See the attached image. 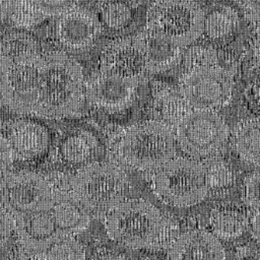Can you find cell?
<instances>
[{"instance_id":"1","label":"cell","mask_w":260,"mask_h":260,"mask_svg":"<svg viewBox=\"0 0 260 260\" xmlns=\"http://www.w3.org/2000/svg\"><path fill=\"white\" fill-rule=\"evenodd\" d=\"M84 98L85 80L80 64L62 50L43 55L34 116H73Z\"/></svg>"},{"instance_id":"18","label":"cell","mask_w":260,"mask_h":260,"mask_svg":"<svg viewBox=\"0 0 260 260\" xmlns=\"http://www.w3.org/2000/svg\"><path fill=\"white\" fill-rule=\"evenodd\" d=\"M232 146L245 161L260 167V117L240 121L232 132Z\"/></svg>"},{"instance_id":"3","label":"cell","mask_w":260,"mask_h":260,"mask_svg":"<svg viewBox=\"0 0 260 260\" xmlns=\"http://www.w3.org/2000/svg\"><path fill=\"white\" fill-rule=\"evenodd\" d=\"M162 226L159 210L143 199L123 200L105 217L108 236L114 242L131 249L151 246L158 239Z\"/></svg>"},{"instance_id":"24","label":"cell","mask_w":260,"mask_h":260,"mask_svg":"<svg viewBox=\"0 0 260 260\" xmlns=\"http://www.w3.org/2000/svg\"><path fill=\"white\" fill-rule=\"evenodd\" d=\"M14 26L29 29L47 17L41 12L36 0H9L8 15Z\"/></svg>"},{"instance_id":"16","label":"cell","mask_w":260,"mask_h":260,"mask_svg":"<svg viewBox=\"0 0 260 260\" xmlns=\"http://www.w3.org/2000/svg\"><path fill=\"white\" fill-rule=\"evenodd\" d=\"M170 260H224L219 239L201 229L187 231L176 238L170 248Z\"/></svg>"},{"instance_id":"39","label":"cell","mask_w":260,"mask_h":260,"mask_svg":"<svg viewBox=\"0 0 260 260\" xmlns=\"http://www.w3.org/2000/svg\"><path fill=\"white\" fill-rule=\"evenodd\" d=\"M9 0H0V21L8 15Z\"/></svg>"},{"instance_id":"26","label":"cell","mask_w":260,"mask_h":260,"mask_svg":"<svg viewBox=\"0 0 260 260\" xmlns=\"http://www.w3.org/2000/svg\"><path fill=\"white\" fill-rule=\"evenodd\" d=\"M0 52L11 61L21 56L38 53L36 40L26 32L13 31L0 40Z\"/></svg>"},{"instance_id":"41","label":"cell","mask_w":260,"mask_h":260,"mask_svg":"<svg viewBox=\"0 0 260 260\" xmlns=\"http://www.w3.org/2000/svg\"><path fill=\"white\" fill-rule=\"evenodd\" d=\"M250 260H260V259H250Z\"/></svg>"},{"instance_id":"19","label":"cell","mask_w":260,"mask_h":260,"mask_svg":"<svg viewBox=\"0 0 260 260\" xmlns=\"http://www.w3.org/2000/svg\"><path fill=\"white\" fill-rule=\"evenodd\" d=\"M53 213L59 229L65 235L84 232L90 222L88 212L72 197L57 191Z\"/></svg>"},{"instance_id":"25","label":"cell","mask_w":260,"mask_h":260,"mask_svg":"<svg viewBox=\"0 0 260 260\" xmlns=\"http://www.w3.org/2000/svg\"><path fill=\"white\" fill-rule=\"evenodd\" d=\"M99 18L103 26L113 31H119L130 23L132 10L120 0H107L99 7Z\"/></svg>"},{"instance_id":"40","label":"cell","mask_w":260,"mask_h":260,"mask_svg":"<svg viewBox=\"0 0 260 260\" xmlns=\"http://www.w3.org/2000/svg\"><path fill=\"white\" fill-rule=\"evenodd\" d=\"M252 93L255 100L257 101V103L260 105V76H259V79L256 80V82L252 87Z\"/></svg>"},{"instance_id":"14","label":"cell","mask_w":260,"mask_h":260,"mask_svg":"<svg viewBox=\"0 0 260 260\" xmlns=\"http://www.w3.org/2000/svg\"><path fill=\"white\" fill-rule=\"evenodd\" d=\"M134 39L142 54L147 73L168 71L183 59L184 47L146 25L134 36Z\"/></svg>"},{"instance_id":"12","label":"cell","mask_w":260,"mask_h":260,"mask_svg":"<svg viewBox=\"0 0 260 260\" xmlns=\"http://www.w3.org/2000/svg\"><path fill=\"white\" fill-rule=\"evenodd\" d=\"M139 81L99 70L85 81V99L101 110L120 112L134 102Z\"/></svg>"},{"instance_id":"5","label":"cell","mask_w":260,"mask_h":260,"mask_svg":"<svg viewBox=\"0 0 260 260\" xmlns=\"http://www.w3.org/2000/svg\"><path fill=\"white\" fill-rule=\"evenodd\" d=\"M152 186L162 201L176 207L201 202L209 188L204 164L181 156L173 157L155 171Z\"/></svg>"},{"instance_id":"20","label":"cell","mask_w":260,"mask_h":260,"mask_svg":"<svg viewBox=\"0 0 260 260\" xmlns=\"http://www.w3.org/2000/svg\"><path fill=\"white\" fill-rule=\"evenodd\" d=\"M239 24L238 11L230 6H220L205 15L203 34L210 41H224L236 32Z\"/></svg>"},{"instance_id":"29","label":"cell","mask_w":260,"mask_h":260,"mask_svg":"<svg viewBox=\"0 0 260 260\" xmlns=\"http://www.w3.org/2000/svg\"><path fill=\"white\" fill-rule=\"evenodd\" d=\"M14 160V155L8 139L0 133V190L11 174L10 170Z\"/></svg>"},{"instance_id":"28","label":"cell","mask_w":260,"mask_h":260,"mask_svg":"<svg viewBox=\"0 0 260 260\" xmlns=\"http://www.w3.org/2000/svg\"><path fill=\"white\" fill-rule=\"evenodd\" d=\"M244 197L251 210H260V170L252 173L246 179Z\"/></svg>"},{"instance_id":"4","label":"cell","mask_w":260,"mask_h":260,"mask_svg":"<svg viewBox=\"0 0 260 260\" xmlns=\"http://www.w3.org/2000/svg\"><path fill=\"white\" fill-rule=\"evenodd\" d=\"M125 173L116 165L94 161L78 170L72 179V197L89 213H108L123 201L127 190Z\"/></svg>"},{"instance_id":"6","label":"cell","mask_w":260,"mask_h":260,"mask_svg":"<svg viewBox=\"0 0 260 260\" xmlns=\"http://www.w3.org/2000/svg\"><path fill=\"white\" fill-rule=\"evenodd\" d=\"M204 12L194 0H154L146 12V26L186 48L203 34Z\"/></svg>"},{"instance_id":"32","label":"cell","mask_w":260,"mask_h":260,"mask_svg":"<svg viewBox=\"0 0 260 260\" xmlns=\"http://www.w3.org/2000/svg\"><path fill=\"white\" fill-rule=\"evenodd\" d=\"M13 228V221L8 211L0 204V247L8 240Z\"/></svg>"},{"instance_id":"27","label":"cell","mask_w":260,"mask_h":260,"mask_svg":"<svg viewBox=\"0 0 260 260\" xmlns=\"http://www.w3.org/2000/svg\"><path fill=\"white\" fill-rule=\"evenodd\" d=\"M185 70L195 67L217 65L218 57L216 52L211 48L194 46L188 48L183 55Z\"/></svg>"},{"instance_id":"31","label":"cell","mask_w":260,"mask_h":260,"mask_svg":"<svg viewBox=\"0 0 260 260\" xmlns=\"http://www.w3.org/2000/svg\"><path fill=\"white\" fill-rule=\"evenodd\" d=\"M206 168L207 179L209 186L219 187L225 185L229 182V171L220 162H210L209 165H204Z\"/></svg>"},{"instance_id":"17","label":"cell","mask_w":260,"mask_h":260,"mask_svg":"<svg viewBox=\"0 0 260 260\" xmlns=\"http://www.w3.org/2000/svg\"><path fill=\"white\" fill-rule=\"evenodd\" d=\"M14 158L31 160L41 156L49 147L48 129L31 120H18L12 123L6 136Z\"/></svg>"},{"instance_id":"2","label":"cell","mask_w":260,"mask_h":260,"mask_svg":"<svg viewBox=\"0 0 260 260\" xmlns=\"http://www.w3.org/2000/svg\"><path fill=\"white\" fill-rule=\"evenodd\" d=\"M124 162L139 171H156L176 154V137L162 121L149 120L130 127L119 143Z\"/></svg>"},{"instance_id":"36","label":"cell","mask_w":260,"mask_h":260,"mask_svg":"<svg viewBox=\"0 0 260 260\" xmlns=\"http://www.w3.org/2000/svg\"><path fill=\"white\" fill-rule=\"evenodd\" d=\"M252 60L255 65V68L258 71V74L260 76V36L256 37V40L253 44L252 48Z\"/></svg>"},{"instance_id":"7","label":"cell","mask_w":260,"mask_h":260,"mask_svg":"<svg viewBox=\"0 0 260 260\" xmlns=\"http://www.w3.org/2000/svg\"><path fill=\"white\" fill-rule=\"evenodd\" d=\"M229 129L216 111L191 110L176 125V142L192 158H208L225 144Z\"/></svg>"},{"instance_id":"10","label":"cell","mask_w":260,"mask_h":260,"mask_svg":"<svg viewBox=\"0 0 260 260\" xmlns=\"http://www.w3.org/2000/svg\"><path fill=\"white\" fill-rule=\"evenodd\" d=\"M43 55L27 54L12 60L1 99L14 113L34 115Z\"/></svg>"},{"instance_id":"35","label":"cell","mask_w":260,"mask_h":260,"mask_svg":"<svg viewBox=\"0 0 260 260\" xmlns=\"http://www.w3.org/2000/svg\"><path fill=\"white\" fill-rule=\"evenodd\" d=\"M235 2L245 11V14L260 11V0H235Z\"/></svg>"},{"instance_id":"37","label":"cell","mask_w":260,"mask_h":260,"mask_svg":"<svg viewBox=\"0 0 260 260\" xmlns=\"http://www.w3.org/2000/svg\"><path fill=\"white\" fill-rule=\"evenodd\" d=\"M246 18L254 28L256 35L260 36V11L251 14H246Z\"/></svg>"},{"instance_id":"38","label":"cell","mask_w":260,"mask_h":260,"mask_svg":"<svg viewBox=\"0 0 260 260\" xmlns=\"http://www.w3.org/2000/svg\"><path fill=\"white\" fill-rule=\"evenodd\" d=\"M94 260H130V259L121 254H105L96 257Z\"/></svg>"},{"instance_id":"8","label":"cell","mask_w":260,"mask_h":260,"mask_svg":"<svg viewBox=\"0 0 260 260\" xmlns=\"http://www.w3.org/2000/svg\"><path fill=\"white\" fill-rule=\"evenodd\" d=\"M233 75L217 65L185 70L179 79V91L192 110L217 111L232 99Z\"/></svg>"},{"instance_id":"22","label":"cell","mask_w":260,"mask_h":260,"mask_svg":"<svg viewBox=\"0 0 260 260\" xmlns=\"http://www.w3.org/2000/svg\"><path fill=\"white\" fill-rule=\"evenodd\" d=\"M98 148L95 137L87 131H79L69 135L61 145L63 158L72 165L84 164L91 158Z\"/></svg>"},{"instance_id":"33","label":"cell","mask_w":260,"mask_h":260,"mask_svg":"<svg viewBox=\"0 0 260 260\" xmlns=\"http://www.w3.org/2000/svg\"><path fill=\"white\" fill-rule=\"evenodd\" d=\"M247 229L255 240L260 241V210H251Z\"/></svg>"},{"instance_id":"15","label":"cell","mask_w":260,"mask_h":260,"mask_svg":"<svg viewBox=\"0 0 260 260\" xmlns=\"http://www.w3.org/2000/svg\"><path fill=\"white\" fill-rule=\"evenodd\" d=\"M100 70L140 81L147 71L134 36L110 42L101 54Z\"/></svg>"},{"instance_id":"30","label":"cell","mask_w":260,"mask_h":260,"mask_svg":"<svg viewBox=\"0 0 260 260\" xmlns=\"http://www.w3.org/2000/svg\"><path fill=\"white\" fill-rule=\"evenodd\" d=\"M41 12L46 16H59L68 9L78 5L80 0H36Z\"/></svg>"},{"instance_id":"21","label":"cell","mask_w":260,"mask_h":260,"mask_svg":"<svg viewBox=\"0 0 260 260\" xmlns=\"http://www.w3.org/2000/svg\"><path fill=\"white\" fill-rule=\"evenodd\" d=\"M210 228L218 239L234 240L248 228V216L237 209L218 208L211 212Z\"/></svg>"},{"instance_id":"23","label":"cell","mask_w":260,"mask_h":260,"mask_svg":"<svg viewBox=\"0 0 260 260\" xmlns=\"http://www.w3.org/2000/svg\"><path fill=\"white\" fill-rule=\"evenodd\" d=\"M26 253L30 260H85L84 249L74 236L62 237L42 251Z\"/></svg>"},{"instance_id":"11","label":"cell","mask_w":260,"mask_h":260,"mask_svg":"<svg viewBox=\"0 0 260 260\" xmlns=\"http://www.w3.org/2000/svg\"><path fill=\"white\" fill-rule=\"evenodd\" d=\"M102 22L92 11L76 5L57 16L54 25L56 42L66 53L89 50L99 40Z\"/></svg>"},{"instance_id":"9","label":"cell","mask_w":260,"mask_h":260,"mask_svg":"<svg viewBox=\"0 0 260 260\" xmlns=\"http://www.w3.org/2000/svg\"><path fill=\"white\" fill-rule=\"evenodd\" d=\"M54 191L44 177L28 171L11 173L0 190V204L11 217L38 212L54 205Z\"/></svg>"},{"instance_id":"13","label":"cell","mask_w":260,"mask_h":260,"mask_svg":"<svg viewBox=\"0 0 260 260\" xmlns=\"http://www.w3.org/2000/svg\"><path fill=\"white\" fill-rule=\"evenodd\" d=\"M12 221L20 245L25 252L42 251L56 240L71 236L65 235L59 229L53 213V206L46 210L13 217Z\"/></svg>"},{"instance_id":"34","label":"cell","mask_w":260,"mask_h":260,"mask_svg":"<svg viewBox=\"0 0 260 260\" xmlns=\"http://www.w3.org/2000/svg\"><path fill=\"white\" fill-rule=\"evenodd\" d=\"M11 60L0 52V94L4 88L6 78L11 66Z\"/></svg>"}]
</instances>
